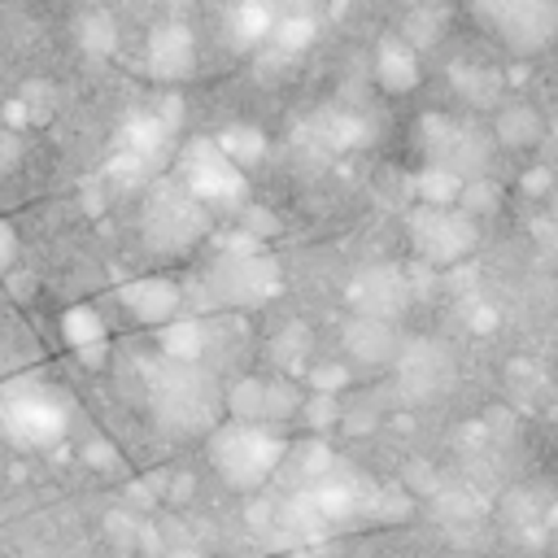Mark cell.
<instances>
[{"label":"cell","instance_id":"obj_1","mask_svg":"<svg viewBox=\"0 0 558 558\" xmlns=\"http://www.w3.org/2000/svg\"><path fill=\"white\" fill-rule=\"evenodd\" d=\"M205 449H209L214 471H218L231 488L253 493V488H262V484L279 471L288 445H283V436H279L270 423L227 418V423H218V427L209 432Z\"/></svg>","mask_w":558,"mask_h":558},{"label":"cell","instance_id":"obj_2","mask_svg":"<svg viewBox=\"0 0 558 558\" xmlns=\"http://www.w3.org/2000/svg\"><path fill=\"white\" fill-rule=\"evenodd\" d=\"M153 414L161 418V427L170 432H214L218 427V405H227V397H218L214 379L196 371V362H166V371L153 375Z\"/></svg>","mask_w":558,"mask_h":558},{"label":"cell","instance_id":"obj_3","mask_svg":"<svg viewBox=\"0 0 558 558\" xmlns=\"http://www.w3.org/2000/svg\"><path fill=\"white\" fill-rule=\"evenodd\" d=\"M205 288H214V296L222 305H262L279 292V262L266 253L262 240L240 231L209 266Z\"/></svg>","mask_w":558,"mask_h":558},{"label":"cell","instance_id":"obj_4","mask_svg":"<svg viewBox=\"0 0 558 558\" xmlns=\"http://www.w3.org/2000/svg\"><path fill=\"white\" fill-rule=\"evenodd\" d=\"M174 170H179V183L209 209H244V196H248V174L244 166H235L218 140L201 135V140H187L174 157Z\"/></svg>","mask_w":558,"mask_h":558},{"label":"cell","instance_id":"obj_5","mask_svg":"<svg viewBox=\"0 0 558 558\" xmlns=\"http://www.w3.org/2000/svg\"><path fill=\"white\" fill-rule=\"evenodd\" d=\"M140 231L157 253H187L209 235V205H201L183 183H161L144 205Z\"/></svg>","mask_w":558,"mask_h":558},{"label":"cell","instance_id":"obj_6","mask_svg":"<svg viewBox=\"0 0 558 558\" xmlns=\"http://www.w3.org/2000/svg\"><path fill=\"white\" fill-rule=\"evenodd\" d=\"M70 414L57 392L39 384H9L0 392V432L22 449H48L65 436Z\"/></svg>","mask_w":558,"mask_h":558},{"label":"cell","instance_id":"obj_7","mask_svg":"<svg viewBox=\"0 0 558 558\" xmlns=\"http://www.w3.org/2000/svg\"><path fill=\"white\" fill-rule=\"evenodd\" d=\"M475 22L514 52H536L558 35L554 0H466Z\"/></svg>","mask_w":558,"mask_h":558},{"label":"cell","instance_id":"obj_8","mask_svg":"<svg viewBox=\"0 0 558 558\" xmlns=\"http://www.w3.org/2000/svg\"><path fill=\"white\" fill-rule=\"evenodd\" d=\"M405 231H410L414 253H418L423 262H432V266H453V262H462V257L475 248V240H480L475 218H471L466 209H458V205H423V201L410 209Z\"/></svg>","mask_w":558,"mask_h":558},{"label":"cell","instance_id":"obj_9","mask_svg":"<svg viewBox=\"0 0 558 558\" xmlns=\"http://www.w3.org/2000/svg\"><path fill=\"white\" fill-rule=\"evenodd\" d=\"M410 301V279L397 266H371L349 283V305L353 314H371V318H401Z\"/></svg>","mask_w":558,"mask_h":558},{"label":"cell","instance_id":"obj_10","mask_svg":"<svg viewBox=\"0 0 558 558\" xmlns=\"http://www.w3.org/2000/svg\"><path fill=\"white\" fill-rule=\"evenodd\" d=\"M144 65H148L153 78H166V83L187 78L196 70V39H192V31L183 22L153 26V35L144 44Z\"/></svg>","mask_w":558,"mask_h":558},{"label":"cell","instance_id":"obj_11","mask_svg":"<svg viewBox=\"0 0 558 558\" xmlns=\"http://www.w3.org/2000/svg\"><path fill=\"white\" fill-rule=\"evenodd\" d=\"M118 301L131 318L148 323V327H166L170 318H179V283L166 275H144L118 288Z\"/></svg>","mask_w":558,"mask_h":558},{"label":"cell","instance_id":"obj_12","mask_svg":"<svg viewBox=\"0 0 558 558\" xmlns=\"http://www.w3.org/2000/svg\"><path fill=\"white\" fill-rule=\"evenodd\" d=\"M397 375H401L405 392L432 397V392H440V388L449 384L453 362H449V353H445L440 344L418 340V344H401V353H397Z\"/></svg>","mask_w":558,"mask_h":558},{"label":"cell","instance_id":"obj_13","mask_svg":"<svg viewBox=\"0 0 558 558\" xmlns=\"http://www.w3.org/2000/svg\"><path fill=\"white\" fill-rule=\"evenodd\" d=\"M344 349H349V357H357V362H366V366H379V362H397L401 336H397L392 318L353 314V318L344 323Z\"/></svg>","mask_w":558,"mask_h":558},{"label":"cell","instance_id":"obj_14","mask_svg":"<svg viewBox=\"0 0 558 558\" xmlns=\"http://www.w3.org/2000/svg\"><path fill=\"white\" fill-rule=\"evenodd\" d=\"M375 83L388 96H405L418 87V48L401 35H384L375 48Z\"/></svg>","mask_w":558,"mask_h":558},{"label":"cell","instance_id":"obj_15","mask_svg":"<svg viewBox=\"0 0 558 558\" xmlns=\"http://www.w3.org/2000/svg\"><path fill=\"white\" fill-rule=\"evenodd\" d=\"M541 131H545L541 113L523 100H501L493 113V135L501 148H532V144H541Z\"/></svg>","mask_w":558,"mask_h":558},{"label":"cell","instance_id":"obj_16","mask_svg":"<svg viewBox=\"0 0 558 558\" xmlns=\"http://www.w3.org/2000/svg\"><path fill=\"white\" fill-rule=\"evenodd\" d=\"M449 83L471 105H484V109H497L501 105V74L488 70V65H453Z\"/></svg>","mask_w":558,"mask_h":558},{"label":"cell","instance_id":"obj_17","mask_svg":"<svg viewBox=\"0 0 558 558\" xmlns=\"http://www.w3.org/2000/svg\"><path fill=\"white\" fill-rule=\"evenodd\" d=\"M61 331H65V340H70V349H78L87 362H100V353H105V323L87 310V305H74V310H65V318H61Z\"/></svg>","mask_w":558,"mask_h":558},{"label":"cell","instance_id":"obj_18","mask_svg":"<svg viewBox=\"0 0 558 558\" xmlns=\"http://www.w3.org/2000/svg\"><path fill=\"white\" fill-rule=\"evenodd\" d=\"M314 13H305V9H288V13H279V22H275V31H270V48L279 52V57H296V52H305L310 44H314Z\"/></svg>","mask_w":558,"mask_h":558},{"label":"cell","instance_id":"obj_19","mask_svg":"<svg viewBox=\"0 0 558 558\" xmlns=\"http://www.w3.org/2000/svg\"><path fill=\"white\" fill-rule=\"evenodd\" d=\"M462 187H466V179L458 170L440 166V161H427V170L414 179V192H418L423 205H458Z\"/></svg>","mask_w":558,"mask_h":558},{"label":"cell","instance_id":"obj_20","mask_svg":"<svg viewBox=\"0 0 558 558\" xmlns=\"http://www.w3.org/2000/svg\"><path fill=\"white\" fill-rule=\"evenodd\" d=\"M161 349L170 362H196L205 349V327L196 318H170L161 327Z\"/></svg>","mask_w":558,"mask_h":558},{"label":"cell","instance_id":"obj_21","mask_svg":"<svg viewBox=\"0 0 558 558\" xmlns=\"http://www.w3.org/2000/svg\"><path fill=\"white\" fill-rule=\"evenodd\" d=\"M401 39H410L418 52L432 48L440 35H445V9L440 4H410V13L401 17Z\"/></svg>","mask_w":558,"mask_h":558},{"label":"cell","instance_id":"obj_22","mask_svg":"<svg viewBox=\"0 0 558 558\" xmlns=\"http://www.w3.org/2000/svg\"><path fill=\"white\" fill-rule=\"evenodd\" d=\"M214 140H218V144H222V153H227L235 166H244V170H253V166L262 161V153H266V140H262V131H257V126H244V122H231V126H222Z\"/></svg>","mask_w":558,"mask_h":558},{"label":"cell","instance_id":"obj_23","mask_svg":"<svg viewBox=\"0 0 558 558\" xmlns=\"http://www.w3.org/2000/svg\"><path fill=\"white\" fill-rule=\"evenodd\" d=\"M497 205H501V183L493 174L466 179V187L458 196V209H466L471 218H484V214H497Z\"/></svg>","mask_w":558,"mask_h":558},{"label":"cell","instance_id":"obj_24","mask_svg":"<svg viewBox=\"0 0 558 558\" xmlns=\"http://www.w3.org/2000/svg\"><path fill=\"white\" fill-rule=\"evenodd\" d=\"M310 384H314V392H336L344 384V366H318L310 375Z\"/></svg>","mask_w":558,"mask_h":558},{"label":"cell","instance_id":"obj_25","mask_svg":"<svg viewBox=\"0 0 558 558\" xmlns=\"http://www.w3.org/2000/svg\"><path fill=\"white\" fill-rule=\"evenodd\" d=\"M13 253H17V235H13V227H9V222H0V275L9 270Z\"/></svg>","mask_w":558,"mask_h":558},{"label":"cell","instance_id":"obj_26","mask_svg":"<svg viewBox=\"0 0 558 558\" xmlns=\"http://www.w3.org/2000/svg\"><path fill=\"white\" fill-rule=\"evenodd\" d=\"M549 214H554V218H558V192H554V201H549Z\"/></svg>","mask_w":558,"mask_h":558},{"label":"cell","instance_id":"obj_27","mask_svg":"<svg viewBox=\"0 0 558 558\" xmlns=\"http://www.w3.org/2000/svg\"><path fill=\"white\" fill-rule=\"evenodd\" d=\"M410 4H440V0H410Z\"/></svg>","mask_w":558,"mask_h":558}]
</instances>
